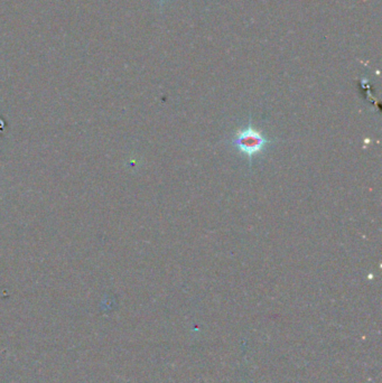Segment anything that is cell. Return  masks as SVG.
I'll return each mask as SVG.
<instances>
[{"mask_svg":"<svg viewBox=\"0 0 382 383\" xmlns=\"http://www.w3.org/2000/svg\"><path fill=\"white\" fill-rule=\"evenodd\" d=\"M269 143L271 142L263 137L260 131L254 129L251 122H249L247 128L239 130L234 139L232 140V144L249 158L250 164L252 161V157L257 153H260L266 145Z\"/></svg>","mask_w":382,"mask_h":383,"instance_id":"6da1fadb","label":"cell"}]
</instances>
